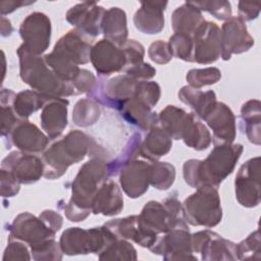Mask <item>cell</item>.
<instances>
[{
    "label": "cell",
    "instance_id": "6da1fadb",
    "mask_svg": "<svg viewBox=\"0 0 261 261\" xmlns=\"http://www.w3.org/2000/svg\"><path fill=\"white\" fill-rule=\"evenodd\" d=\"M243 150L241 144L216 145L206 159L187 160L182 166L185 181L195 189L203 186L217 189L232 172Z\"/></svg>",
    "mask_w": 261,
    "mask_h": 261
},
{
    "label": "cell",
    "instance_id": "7a4b0ae2",
    "mask_svg": "<svg viewBox=\"0 0 261 261\" xmlns=\"http://www.w3.org/2000/svg\"><path fill=\"white\" fill-rule=\"evenodd\" d=\"M102 149L88 135L79 129L70 130L62 140L52 144L44 152L42 156L44 176L48 179L58 178L71 164L82 161L87 154L102 157L98 155Z\"/></svg>",
    "mask_w": 261,
    "mask_h": 261
},
{
    "label": "cell",
    "instance_id": "3957f363",
    "mask_svg": "<svg viewBox=\"0 0 261 261\" xmlns=\"http://www.w3.org/2000/svg\"><path fill=\"white\" fill-rule=\"evenodd\" d=\"M107 176L108 162L102 157H94L80 168L71 185V198L63 207L70 221H83L89 216L92 201Z\"/></svg>",
    "mask_w": 261,
    "mask_h": 261
},
{
    "label": "cell",
    "instance_id": "277c9868",
    "mask_svg": "<svg viewBox=\"0 0 261 261\" xmlns=\"http://www.w3.org/2000/svg\"><path fill=\"white\" fill-rule=\"evenodd\" d=\"M19 75L23 83L47 98H62L74 95L73 88L62 82L47 65L44 57L35 55L20 45L17 49Z\"/></svg>",
    "mask_w": 261,
    "mask_h": 261
},
{
    "label": "cell",
    "instance_id": "5b68a950",
    "mask_svg": "<svg viewBox=\"0 0 261 261\" xmlns=\"http://www.w3.org/2000/svg\"><path fill=\"white\" fill-rule=\"evenodd\" d=\"M181 205L184 217L192 225L210 228L221 221L220 198L217 189L214 187L203 186L198 188Z\"/></svg>",
    "mask_w": 261,
    "mask_h": 261
},
{
    "label": "cell",
    "instance_id": "8992f818",
    "mask_svg": "<svg viewBox=\"0 0 261 261\" xmlns=\"http://www.w3.org/2000/svg\"><path fill=\"white\" fill-rule=\"evenodd\" d=\"M116 239L118 238L105 225L89 229L69 227L62 232L59 245L62 253L69 256L100 254Z\"/></svg>",
    "mask_w": 261,
    "mask_h": 261
},
{
    "label": "cell",
    "instance_id": "52a82bcc",
    "mask_svg": "<svg viewBox=\"0 0 261 261\" xmlns=\"http://www.w3.org/2000/svg\"><path fill=\"white\" fill-rule=\"evenodd\" d=\"M142 227L152 233H165L178 226H188L184 217L182 205L176 197H169L163 202L150 201L139 215Z\"/></svg>",
    "mask_w": 261,
    "mask_h": 261
},
{
    "label": "cell",
    "instance_id": "ba28073f",
    "mask_svg": "<svg viewBox=\"0 0 261 261\" xmlns=\"http://www.w3.org/2000/svg\"><path fill=\"white\" fill-rule=\"evenodd\" d=\"M138 83L139 81L127 74L117 75L108 81L97 83L89 93V98L95 100L98 104L120 111L124 104L133 98Z\"/></svg>",
    "mask_w": 261,
    "mask_h": 261
},
{
    "label": "cell",
    "instance_id": "9c48e42d",
    "mask_svg": "<svg viewBox=\"0 0 261 261\" xmlns=\"http://www.w3.org/2000/svg\"><path fill=\"white\" fill-rule=\"evenodd\" d=\"M19 35L25 50L32 54L41 55L50 45L51 21L45 13L33 12L22 20Z\"/></svg>",
    "mask_w": 261,
    "mask_h": 261
},
{
    "label": "cell",
    "instance_id": "30bf717a",
    "mask_svg": "<svg viewBox=\"0 0 261 261\" xmlns=\"http://www.w3.org/2000/svg\"><path fill=\"white\" fill-rule=\"evenodd\" d=\"M193 252L200 253L202 260H237V244L218 233L205 229L191 234Z\"/></svg>",
    "mask_w": 261,
    "mask_h": 261
},
{
    "label": "cell",
    "instance_id": "8fae6325",
    "mask_svg": "<svg viewBox=\"0 0 261 261\" xmlns=\"http://www.w3.org/2000/svg\"><path fill=\"white\" fill-rule=\"evenodd\" d=\"M157 255H162L164 260H197L193 255L189 226H178L158 237L156 243L149 249Z\"/></svg>",
    "mask_w": 261,
    "mask_h": 261
},
{
    "label": "cell",
    "instance_id": "7c38bea8",
    "mask_svg": "<svg viewBox=\"0 0 261 261\" xmlns=\"http://www.w3.org/2000/svg\"><path fill=\"white\" fill-rule=\"evenodd\" d=\"M260 157L246 161L239 169L236 180V198L238 202L248 208L256 207L260 203Z\"/></svg>",
    "mask_w": 261,
    "mask_h": 261
},
{
    "label": "cell",
    "instance_id": "4fadbf2b",
    "mask_svg": "<svg viewBox=\"0 0 261 261\" xmlns=\"http://www.w3.org/2000/svg\"><path fill=\"white\" fill-rule=\"evenodd\" d=\"M193 62L209 64L215 62L221 52L220 29L215 22L204 20L192 34Z\"/></svg>",
    "mask_w": 261,
    "mask_h": 261
},
{
    "label": "cell",
    "instance_id": "5bb4252c",
    "mask_svg": "<svg viewBox=\"0 0 261 261\" xmlns=\"http://www.w3.org/2000/svg\"><path fill=\"white\" fill-rule=\"evenodd\" d=\"M254 45V39L248 33L246 23L238 16L229 17L220 30V56L229 60L232 54L248 51Z\"/></svg>",
    "mask_w": 261,
    "mask_h": 261
},
{
    "label": "cell",
    "instance_id": "9a60e30c",
    "mask_svg": "<svg viewBox=\"0 0 261 261\" xmlns=\"http://www.w3.org/2000/svg\"><path fill=\"white\" fill-rule=\"evenodd\" d=\"M8 229L10 232L9 238L20 240L30 245V247L54 239L56 233L40 217H36L30 212L18 214Z\"/></svg>",
    "mask_w": 261,
    "mask_h": 261
},
{
    "label": "cell",
    "instance_id": "2e32d148",
    "mask_svg": "<svg viewBox=\"0 0 261 261\" xmlns=\"http://www.w3.org/2000/svg\"><path fill=\"white\" fill-rule=\"evenodd\" d=\"M1 168L9 171L20 182L30 185L44 175V163L38 156L22 151H13L2 160Z\"/></svg>",
    "mask_w": 261,
    "mask_h": 261
},
{
    "label": "cell",
    "instance_id": "e0dca14e",
    "mask_svg": "<svg viewBox=\"0 0 261 261\" xmlns=\"http://www.w3.org/2000/svg\"><path fill=\"white\" fill-rule=\"evenodd\" d=\"M90 60L96 71L104 76L123 71L126 64L123 49L106 39L100 40L92 47Z\"/></svg>",
    "mask_w": 261,
    "mask_h": 261
},
{
    "label": "cell",
    "instance_id": "ac0fdd59",
    "mask_svg": "<svg viewBox=\"0 0 261 261\" xmlns=\"http://www.w3.org/2000/svg\"><path fill=\"white\" fill-rule=\"evenodd\" d=\"M105 11L96 2H82L66 12V20L87 37L94 38L101 33Z\"/></svg>",
    "mask_w": 261,
    "mask_h": 261
},
{
    "label": "cell",
    "instance_id": "d6986e66",
    "mask_svg": "<svg viewBox=\"0 0 261 261\" xmlns=\"http://www.w3.org/2000/svg\"><path fill=\"white\" fill-rule=\"evenodd\" d=\"M203 119L213 132L212 141L215 146L232 144L236 138V117L226 104L216 101Z\"/></svg>",
    "mask_w": 261,
    "mask_h": 261
},
{
    "label": "cell",
    "instance_id": "ffe728a7",
    "mask_svg": "<svg viewBox=\"0 0 261 261\" xmlns=\"http://www.w3.org/2000/svg\"><path fill=\"white\" fill-rule=\"evenodd\" d=\"M91 41L81 31L73 29L62 36L53 48V53L76 64H85L90 61Z\"/></svg>",
    "mask_w": 261,
    "mask_h": 261
},
{
    "label": "cell",
    "instance_id": "44dd1931",
    "mask_svg": "<svg viewBox=\"0 0 261 261\" xmlns=\"http://www.w3.org/2000/svg\"><path fill=\"white\" fill-rule=\"evenodd\" d=\"M119 181L129 198L141 197L150 185V163L143 160L130 161L120 170Z\"/></svg>",
    "mask_w": 261,
    "mask_h": 261
},
{
    "label": "cell",
    "instance_id": "7402d4cb",
    "mask_svg": "<svg viewBox=\"0 0 261 261\" xmlns=\"http://www.w3.org/2000/svg\"><path fill=\"white\" fill-rule=\"evenodd\" d=\"M8 139L20 151L31 154L43 152L50 140L36 124L27 119H21L13 127Z\"/></svg>",
    "mask_w": 261,
    "mask_h": 261
},
{
    "label": "cell",
    "instance_id": "603a6c76",
    "mask_svg": "<svg viewBox=\"0 0 261 261\" xmlns=\"http://www.w3.org/2000/svg\"><path fill=\"white\" fill-rule=\"evenodd\" d=\"M118 239L132 240L138 245L150 249L157 241L158 234L145 230L139 221V215L113 219L104 224Z\"/></svg>",
    "mask_w": 261,
    "mask_h": 261
},
{
    "label": "cell",
    "instance_id": "cb8c5ba5",
    "mask_svg": "<svg viewBox=\"0 0 261 261\" xmlns=\"http://www.w3.org/2000/svg\"><path fill=\"white\" fill-rule=\"evenodd\" d=\"M69 102L64 98H49L41 112L42 128L50 140L57 139L67 125V106Z\"/></svg>",
    "mask_w": 261,
    "mask_h": 261
},
{
    "label": "cell",
    "instance_id": "d4e9b609",
    "mask_svg": "<svg viewBox=\"0 0 261 261\" xmlns=\"http://www.w3.org/2000/svg\"><path fill=\"white\" fill-rule=\"evenodd\" d=\"M123 209V198L117 184L112 179L105 180L98 189L93 201L92 212L113 216Z\"/></svg>",
    "mask_w": 261,
    "mask_h": 261
},
{
    "label": "cell",
    "instance_id": "484cf974",
    "mask_svg": "<svg viewBox=\"0 0 261 261\" xmlns=\"http://www.w3.org/2000/svg\"><path fill=\"white\" fill-rule=\"evenodd\" d=\"M167 2L148 1L142 2L141 7L134 15L135 27L144 34H158L164 28L163 11Z\"/></svg>",
    "mask_w": 261,
    "mask_h": 261
},
{
    "label": "cell",
    "instance_id": "4316f807",
    "mask_svg": "<svg viewBox=\"0 0 261 261\" xmlns=\"http://www.w3.org/2000/svg\"><path fill=\"white\" fill-rule=\"evenodd\" d=\"M171 146L170 136L157 124L149 129L145 140L141 143L140 155L149 161H157L170 151Z\"/></svg>",
    "mask_w": 261,
    "mask_h": 261
},
{
    "label": "cell",
    "instance_id": "83f0119b",
    "mask_svg": "<svg viewBox=\"0 0 261 261\" xmlns=\"http://www.w3.org/2000/svg\"><path fill=\"white\" fill-rule=\"evenodd\" d=\"M151 107L141 100L130 98L120 110L121 116L130 124L142 130H149L158 124V115L151 111Z\"/></svg>",
    "mask_w": 261,
    "mask_h": 261
},
{
    "label": "cell",
    "instance_id": "f1b7e54d",
    "mask_svg": "<svg viewBox=\"0 0 261 261\" xmlns=\"http://www.w3.org/2000/svg\"><path fill=\"white\" fill-rule=\"evenodd\" d=\"M102 31L106 40L121 47L127 41L126 14L119 7H111L105 11Z\"/></svg>",
    "mask_w": 261,
    "mask_h": 261
},
{
    "label": "cell",
    "instance_id": "f546056e",
    "mask_svg": "<svg viewBox=\"0 0 261 261\" xmlns=\"http://www.w3.org/2000/svg\"><path fill=\"white\" fill-rule=\"evenodd\" d=\"M196 117L194 113L187 114L180 140H182L188 147L201 151L210 146L212 138L207 127Z\"/></svg>",
    "mask_w": 261,
    "mask_h": 261
},
{
    "label": "cell",
    "instance_id": "4dcf8cb0",
    "mask_svg": "<svg viewBox=\"0 0 261 261\" xmlns=\"http://www.w3.org/2000/svg\"><path fill=\"white\" fill-rule=\"evenodd\" d=\"M178 99L190 106L195 115L204 118L216 103V95L213 91L202 92L191 86L182 87L178 92Z\"/></svg>",
    "mask_w": 261,
    "mask_h": 261
},
{
    "label": "cell",
    "instance_id": "1f68e13d",
    "mask_svg": "<svg viewBox=\"0 0 261 261\" xmlns=\"http://www.w3.org/2000/svg\"><path fill=\"white\" fill-rule=\"evenodd\" d=\"M204 20L202 12L190 1L177 7L171 15V24L174 33L192 35Z\"/></svg>",
    "mask_w": 261,
    "mask_h": 261
},
{
    "label": "cell",
    "instance_id": "d6a6232c",
    "mask_svg": "<svg viewBox=\"0 0 261 261\" xmlns=\"http://www.w3.org/2000/svg\"><path fill=\"white\" fill-rule=\"evenodd\" d=\"M260 106L259 100H249L243 104L241 109V117L245 123V133L249 141L255 145H260L261 143Z\"/></svg>",
    "mask_w": 261,
    "mask_h": 261
},
{
    "label": "cell",
    "instance_id": "836d02e7",
    "mask_svg": "<svg viewBox=\"0 0 261 261\" xmlns=\"http://www.w3.org/2000/svg\"><path fill=\"white\" fill-rule=\"evenodd\" d=\"M48 99L35 90H24L15 95L12 107L20 119H27L32 113L43 108Z\"/></svg>",
    "mask_w": 261,
    "mask_h": 261
},
{
    "label": "cell",
    "instance_id": "e575fe53",
    "mask_svg": "<svg viewBox=\"0 0 261 261\" xmlns=\"http://www.w3.org/2000/svg\"><path fill=\"white\" fill-rule=\"evenodd\" d=\"M187 112L174 105H167L158 115V125L162 127L171 139L180 140Z\"/></svg>",
    "mask_w": 261,
    "mask_h": 261
},
{
    "label": "cell",
    "instance_id": "d590c367",
    "mask_svg": "<svg viewBox=\"0 0 261 261\" xmlns=\"http://www.w3.org/2000/svg\"><path fill=\"white\" fill-rule=\"evenodd\" d=\"M100 117L99 104L91 99L85 98L79 100L72 110V120L76 125L89 126L94 124Z\"/></svg>",
    "mask_w": 261,
    "mask_h": 261
},
{
    "label": "cell",
    "instance_id": "8d00e7d4",
    "mask_svg": "<svg viewBox=\"0 0 261 261\" xmlns=\"http://www.w3.org/2000/svg\"><path fill=\"white\" fill-rule=\"evenodd\" d=\"M175 178V168L168 162L150 163V185L157 190H168Z\"/></svg>",
    "mask_w": 261,
    "mask_h": 261
},
{
    "label": "cell",
    "instance_id": "74e56055",
    "mask_svg": "<svg viewBox=\"0 0 261 261\" xmlns=\"http://www.w3.org/2000/svg\"><path fill=\"white\" fill-rule=\"evenodd\" d=\"M141 135L139 133H135L128 143L125 145L122 153L114 160L108 163V175L113 176L118 173L119 170L122 169L130 161L135 160V158L140 155V147H141Z\"/></svg>",
    "mask_w": 261,
    "mask_h": 261
},
{
    "label": "cell",
    "instance_id": "f35d334b",
    "mask_svg": "<svg viewBox=\"0 0 261 261\" xmlns=\"http://www.w3.org/2000/svg\"><path fill=\"white\" fill-rule=\"evenodd\" d=\"M100 260H136L137 251L123 239H116L99 254Z\"/></svg>",
    "mask_w": 261,
    "mask_h": 261
},
{
    "label": "cell",
    "instance_id": "ab89813d",
    "mask_svg": "<svg viewBox=\"0 0 261 261\" xmlns=\"http://www.w3.org/2000/svg\"><path fill=\"white\" fill-rule=\"evenodd\" d=\"M172 56L185 61H193V39L192 35L174 33L168 42Z\"/></svg>",
    "mask_w": 261,
    "mask_h": 261
},
{
    "label": "cell",
    "instance_id": "60d3db41",
    "mask_svg": "<svg viewBox=\"0 0 261 261\" xmlns=\"http://www.w3.org/2000/svg\"><path fill=\"white\" fill-rule=\"evenodd\" d=\"M221 77V71L216 67L195 68L187 73V82L195 89L217 83Z\"/></svg>",
    "mask_w": 261,
    "mask_h": 261
},
{
    "label": "cell",
    "instance_id": "b9f144b4",
    "mask_svg": "<svg viewBox=\"0 0 261 261\" xmlns=\"http://www.w3.org/2000/svg\"><path fill=\"white\" fill-rule=\"evenodd\" d=\"M238 259H257L261 258V241L259 229L253 231L247 239L237 245Z\"/></svg>",
    "mask_w": 261,
    "mask_h": 261
},
{
    "label": "cell",
    "instance_id": "7bdbcfd3",
    "mask_svg": "<svg viewBox=\"0 0 261 261\" xmlns=\"http://www.w3.org/2000/svg\"><path fill=\"white\" fill-rule=\"evenodd\" d=\"M160 87L156 82L139 81L133 97L141 100L149 107L153 108L160 98Z\"/></svg>",
    "mask_w": 261,
    "mask_h": 261
},
{
    "label": "cell",
    "instance_id": "ee69618b",
    "mask_svg": "<svg viewBox=\"0 0 261 261\" xmlns=\"http://www.w3.org/2000/svg\"><path fill=\"white\" fill-rule=\"evenodd\" d=\"M34 260H61L62 251L59 243L55 242L54 239L47 240L39 245L31 247Z\"/></svg>",
    "mask_w": 261,
    "mask_h": 261
},
{
    "label": "cell",
    "instance_id": "f6af8a7d",
    "mask_svg": "<svg viewBox=\"0 0 261 261\" xmlns=\"http://www.w3.org/2000/svg\"><path fill=\"white\" fill-rule=\"evenodd\" d=\"M200 11L204 10L220 20L231 17V6L227 1H190Z\"/></svg>",
    "mask_w": 261,
    "mask_h": 261
},
{
    "label": "cell",
    "instance_id": "bcb514c9",
    "mask_svg": "<svg viewBox=\"0 0 261 261\" xmlns=\"http://www.w3.org/2000/svg\"><path fill=\"white\" fill-rule=\"evenodd\" d=\"M121 48L123 49L125 58H126V64H125L123 71H125L126 69H128L137 64L144 62L143 59H144V55H145V50L141 43L137 42L136 40H127L121 46Z\"/></svg>",
    "mask_w": 261,
    "mask_h": 261
},
{
    "label": "cell",
    "instance_id": "7dc6e473",
    "mask_svg": "<svg viewBox=\"0 0 261 261\" xmlns=\"http://www.w3.org/2000/svg\"><path fill=\"white\" fill-rule=\"evenodd\" d=\"M3 260H31L25 243L17 239L8 238V244L4 251Z\"/></svg>",
    "mask_w": 261,
    "mask_h": 261
},
{
    "label": "cell",
    "instance_id": "c3c4849f",
    "mask_svg": "<svg viewBox=\"0 0 261 261\" xmlns=\"http://www.w3.org/2000/svg\"><path fill=\"white\" fill-rule=\"evenodd\" d=\"M148 55L152 61L158 64H165L172 58V53L168 43L161 40H158L150 45Z\"/></svg>",
    "mask_w": 261,
    "mask_h": 261
},
{
    "label": "cell",
    "instance_id": "681fc988",
    "mask_svg": "<svg viewBox=\"0 0 261 261\" xmlns=\"http://www.w3.org/2000/svg\"><path fill=\"white\" fill-rule=\"evenodd\" d=\"M1 134L3 137H8L13 127L21 120L13 110L12 104L1 105Z\"/></svg>",
    "mask_w": 261,
    "mask_h": 261
},
{
    "label": "cell",
    "instance_id": "f907efd6",
    "mask_svg": "<svg viewBox=\"0 0 261 261\" xmlns=\"http://www.w3.org/2000/svg\"><path fill=\"white\" fill-rule=\"evenodd\" d=\"M20 182L9 171L1 168V195L2 197H13L19 192Z\"/></svg>",
    "mask_w": 261,
    "mask_h": 261
},
{
    "label": "cell",
    "instance_id": "816d5d0a",
    "mask_svg": "<svg viewBox=\"0 0 261 261\" xmlns=\"http://www.w3.org/2000/svg\"><path fill=\"white\" fill-rule=\"evenodd\" d=\"M124 72L137 81H146L152 79L156 74V69L149 63L142 62L126 69Z\"/></svg>",
    "mask_w": 261,
    "mask_h": 261
},
{
    "label": "cell",
    "instance_id": "f5cc1de1",
    "mask_svg": "<svg viewBox=\"0 0 261 261\" xmlns=\"http://www.w3.org/2000/svg\"><path fill=\"white\" fill-rule=\"evenodd\" d=\"M239 16L242 20L255 19L260 12V3L258 2H239Z\"/></svg>",
    "mask_w": 261,
    "mask_h": 261
},
{
    "label": "cell",
    "instance_id": "db71d44e",
    "mask_svg": "<svg viewBox=\"0 0 261 261\" xmlns=\"http://www.w3.org/2000/svg\"><path fill=\"white\" fill-rule=\"evenodd\" d=\"M39 217L55 232L62 226V216L53 210H44Z\"/></svg>",
    "mask_w": 261,
    "mask_h": 261
},
{
    "label": "cell",
    "instance_id": "11a10c76",
    "mask_svg": "<svg viewBox=\"0 0 261 261\" xmlns=\"http://www.w3.org/2000/svg\"><path fill=\"white\" fill-rule=\"evenodd\" d=\"M34 2H25V1H1L0 2V11L2 16L14 11L22 5H29Z\"/></svg>",
    "mask_w": 261,
    "mask_h": 261
},
{
    "label": "cell",
    "instance_id": "9f6ffc18",
    "mask_svg": "<svg viewBox=\"0 0 261 261\" xmlns=\"http://www.w3.org/2000/svg\"><path fill=\"white\" fill-rule=\"evenodd\" d=\"M12 31H13V28H12L10 21L7 18H5L4 16H2L1 17V35L3 37L10 36Z\"/></svg>",
    "mask_w": 261,
    "mask_h": 261
}]
</instances>
